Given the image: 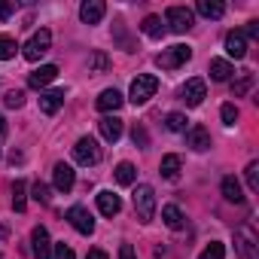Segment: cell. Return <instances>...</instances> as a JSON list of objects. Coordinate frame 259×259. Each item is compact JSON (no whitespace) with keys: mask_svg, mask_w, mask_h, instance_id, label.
Here are the masks:
<instances>
[{"mask_svg":"<svg viewBox=\"0 0 259 259\" xmlns=\"http://www.w3.org/2000/svg\"><path fill=\"white\" fill-rule=\"evenodd\" d=\"M232 73H235V67H232L226 58H210V76H213L217 82H226V79H232Z\"/></svg>","mask_w":259,"mask_h":259,"instance_id":"44dd1931","label":"cell"},{"mask_svg":"<svg viewBox=\"0 0 259 259\" xmlns=\"http://www.w3.org/2000/svg\"><path fill=\"white\" fill-rule=\"evenodd\" d=\"M244 177H247V189L250 192H259V162H250L244 168Z\"/></svg>","mask_w":259,"mask_h":259,"instance_id":"f1b7e54d","label":"cell"},{"mask_svg":"<svg viewBox=\"0 0 259 259\" xmlns=\"http://www.w3.org/2000/svg\"><path fill=\"white\" fill-rule=\"evenodd\" d=\"M156 89H159V79L153 73H138L135 82H132V92H128V101H132L135 107H141V104H147L156 95Z\"/></svg>","mask_w":259,"mask_h":259,"instance_id":"7a4b0ae2","label":"cell"},{"mask_svg":"<svg viewBox=\"0 0 259 259\" xmlns=\"http://www.w3.org/2000/svg\"><path fill=\"white\" fill-rule=\"evenodd\" d=\"M104 13H107V7L101 4V0H85V4L79 7V19H82L85 25H98V22L104 19Z\"/></svg>","mask_w":259,"mask_h":259,"instance_id":"4fadbf2b","label":"cell"},{"mask_svg":"<svg viewBox=\"0 0 259 259\" xmlns=\"http://www.w3.org/2000/svg\"><path fill=\"white\" fill-rule=\"evenodd\" d=\"M52 180H55V189H58V192H70V189H73V183H76V174H73V168H70V165L58 162V165L52 168Z\"/></svg>","mask_w":259,"mask_h":259,"instance_id":"8fae6325","label":"cell"},{"mask_svg":"<svg viewBox=\"0 0 259 259\" xmlns=\"http://www.w3.org/2000/svg\"><path fill=\"white\" fill-rule=\"evenodd\" d=\"M135 177H138V171H135V165H132V162H119V165H116V183L132 186V183H135Z\"/></svg>","mask_w":259,"mask_h":259,"instance_id":"d4e9b609","label":"cell"},{"mask_svg":"<svg viewBox=\"0 0 259 259\" xmlns=\"http://www.w3.org/2000/svg\"><path fill=\"white\" fill-rule=\"evenodd\" d=\"M235 247L241 253V259H259V238L250 226H238L235 232Z\"/></svg>","mask_w":259,"mask_h":259,"instance_id":"3957f363","label":"cell"},{"mask_svg":"<svg viewBox=\"0 0 259 259\" xmlns=\"http://www.w3.org/2000/svg\"><path fill=\"white\" fill-rule=\"evenodd\" d=\"M180 95H183V104H186V107H198V104L207 98V85H204V79L195 76V79H189V82L183 85Z\"/></svg>","mask_w":259,"mask_h":259,"instance_id":"9c48e42d","label":"cell"},{"mask_svg":"<svg viewBox=\"0 0 259 259\" xmlns=\"http://www.w3.org/2000/svg\"><path fill=\"white\" fill-rule=\"evenodd\" d=\"M4 138H7V119L0 116V141H4Z\"/></svg>","mask_w":259,"mask_h":259,"instance_id":"7bdbcfd3","label":"cell"},{"mask_svg":"<svg viewBox=\"0 0 259 259\" xmlns=\"http://www.w3.org/2000/svg\"><path fill=\"white\" fill-rule=\"evenodd\" d=\"M241 34H244V37H253V40H256V37H259V22H250V25H247V31H241Z\"/></svg>","mask_w":259,"mask_h":259,"instance_id":"ab89813d","label":"cell"},{"mask_svg":"<svg viewBox=\"0 0 259 259\" xmlns=\"http://www.w3.org/2000/svg\"><path fill=\"white\" fill-rule=\"evenodd\" d=\"M67 223H70L79 235H92V232H95V220H92V213H89L82 204H73V207L67 210Z\"/></svg>","mask_w":259,"mask_h":259,"instance_id":"ba28073f","label":"cell"},{"mask_svg":"<svg viewBox=\"0 0 259 259\" xmlns=\"http://www.w3.org/2000/svg\"><path fill=\"white\" fill-rule=\"evenodd\" d=\"M165 125H168V132H186V116L183 113H168Z\"/></svg>","mask_w":259,"mask_h":259,"instance_id":"1f68e13d","label":"cell"},{"mask_svg":"<svg viewBox=\"0 0 259 259\" xmlns=\"http://www.w3.org/2000/svg\"><path fill=\"white\" fill-rule=\"evenodd\" d=\"M98 128H101V138L110 141V144H116L122 138V119H116V116H104L98 122Z\"/></svg>","mask_w":259,"mask_h":259,"instance_id":"5bb4252c","label":"cell"},{"mask_svg":"<svg viewBox=\"0 0 259 259\" xmlns=\"http://www.w3.org/2000/svg\"><path fill=\"white\" fill-rule=\"evenodd\" d=\"M31 192H34V198H37L40 204H49V201H52V195H49V186H46V183H34V189H31Z\"/></svg>","mask_w":259,"mask_h":259,"instance_id":"d590c367","label":"cell"},{"mask_svg":"<svg viewBox=\"0 0 259 259\" xmlns=\"http://www.w3.org/2000/svg\"><path fill=\"white\" fill-rule=\"evenodd\" d=\"M198 13H201L204 19H223L226 7L220 4V0H198Z\"/></svg>","mask_w":259,"mask_h":259,"instance_id":"cb8c5ba5","label":"cell"},{"mask_svg":"<svg viewBox=\"0 0 259 259\" xmlns=\"http://www.w3.org/2000/svg\"><path fill=\"white\" fill-rule=\"evenodd\" d=\"M220 116H223V122H226V125H235V122H238V107H235V104H223Z\"/></svg>","mask_w":259,"mask_h":259,"instance_id":"e575fe53","label":"cell"},{"mask_svg":"<svg viewBox=\"0 0 259 259\" xmlns=\"http://www.w3.org/2000/svg\"><path fill=\"white\" fill-rule=\"evenodd\" d=\"M49 46H52V34H49L46 28H40V31L25 43V58H28V61H40V58L49 52Z\"/></svg>","mask_w":259,"mask_h":259,"instance_id":"8992f818","label":"cell"},{"mask_svg":"<svg viewBox=\"0 0 259 259\" xmlns=\"http://www.w3.org/2000/svg\"><path fill=\"white\" fill-rule=\"evenodd\" d=\"M186 147H192L195 153L210 150V135H207V128H204V125H192L189 132H186Z\"/></svg>","mask_w":259,"mask_h":259,"instance_id":"7c38bea8","label":"cell"},{"mask_svg":"<svg viewBox=\"0 0 259 259\" xmlns=\"http://www.w3.org/2000/svg\"><path fill=\"white\" fill-rule=\"evenodd\" d=\"M61 104H64V92H43L40 95V110L46 113V116H55L58 110H61Z\"/></svg>","mask_w":259,"mask_h":259,"instance_id":"d6986e66","label":"cell"},{"mask_svg":"<svg viewBox=\"0 0 259 259\" xmlns=\"http://www.w3.org/2000/svg\"><path fill=\"white\" fill-rule=\"evenodd\" d=\"M89 67H92L95 73H104V70L110 67V58H107L104 52H92V58H89Z\"/></svg>","mask_w":259,"mask_h":259,"instance_id":"d6a6232c","label":"cell"},{"mask_svg":"<svg viewBox=\"0 0 259 259\" xmlns=\"http://www.w3.org/2000/svg\"><path fill=\"white\" fill-rule=\"evenodd\" d=\"M159 174L165 177V180H177L180 177V156H165L162 159V165H159Z\"/></svg>","mask_w":259,"mask_h":259,"instance_id":"603a6c76","label":"cell"},{"mask_svg":"<svg viewBox=\"0 0 259 259\" xmlns=\"http://www.w3.org/2000/svg\"><path fill=\"white\" fill-rule=\"evenodd\" d=\"M132 141H135L138 147H147V144H150V135H147V128H144V125H135V132H132Z\"/></svg>","mask_w":259,"mask_h":259,"instance_id":"8d00e7d4","label":"cell"},{"mask_svg":"<svg viewBox=\"0 0 259 259\" xmlns=\"http://www.w3.org/2000/svg\"><path fill=\"white\" fill-rule=\"evenodd\" d=\"M132 201H135L138 220H141V223H153V217H156V192H153V186H150V183H141V186L135 189Z\"/></svg>","mask_w":259,"mask_h":259,"instance_id":"6da1fadb","label":"cell"},{"mask_svg":"<svg viewBox=\"0 0 259 259\" xmlns=\"http://www.w3.org/2000/svg\"><path fill=\"white\" fill-rule=\"evenodd\" d=\"M52 259H73V250H70L67 244H55V250H52Z\"/></svg>","mask_w":259,"mask_h":259,"instance_id":"74e56055","label":"cell"},{"mask_svg":"<svg viewBox=\"0 0 259 259\" xmlns=\"http://www.w3.org/2000/svg\"><path fill=\"white\" fill-rule=\"evenodd\" d=\"M0 259H4V256H0Z\"/></svg>","mask_w":259,"mask_h":259,"instance_id":"ee69618b","label":"cell"},{"mask_svg":"<svg viewBox=\"0 0 259 259\" xmlns=\"http://www.w3.org/2000/svg\"><path fill=\"white\" fill-rule=\"evenodd\" d=\"M73 159L79 162V165H98L101 162V147H98V141L95 138H79L76 141V147H73Z\"/></svg>","mask_w":259,"mask_h":259,"instance_id":"5b68a950","label":"cell"},{"mask_svg":"<svg viewBox=\"0 0 259 259\" xmlns=\"http://www.w3.org/2000/svg\"><path fill=\"white\" fill-rule=\"evenodd\" d=\"M31 250L37 259H52V244H49V232L43 226H37L31 232Z\"/></svg>","mask_w":259,"mask_h":259,"instance_id":"30bf717a","label":"cell"},{"mask_svg":"<svg viewBox=\"0 0 259 259\" xmlns=\"http://www.w3.org/2000/svg\"><path fill=\"white\" fill-rule=\"evenodd\" d=\"M55 76H58V67H55V64H43V67H37V70L28 76V85H31V89H43V85H49Z\"/></svg>","mask_w":259,"mask_h":259,"instance_id":"9a60e30c","label":"cell"},{"mask_svg":"<svg viewBox=\"0 0 259 259\" xmlns=\"http://www.w3.org/2000/svg\"><path fill=\"white\" fill-rule=\"evenodd\" d=\"M4 104H7L10 110H19V107H25V92H22V89H13V92H7Z\"/></svg>","mask_w":259,"mask_h":259,"instance_id":"836d02e7","label":"cell"},{"mask_svg":"<svg viewBox=\"0 0 259 259\" xmlns=\"http://www.w3.org/2000/svg\"><path fill=\"white\" fill-rule=\"evenodd\" d=\"M13 10H16L13 4H4V0H0V19H10V16H13Z\"/></svg>","mask_w":259,"mask_h":259,"instance_id":"60d3db41","label":"cell"},{"mask_svg":"<svg viewBox=\"0 0 259 259\" xmlns=\"http://www.w3.org/2000/svg\"><path fill=\"white\" fill-rule=\"evenodd\" d=\"M192 58V49L189 46H171V49H162L159 55H156V64L162 67V70H177L180 64H186Z\"/></svg>","mask_w":259,"mask_h":259,"instance_id":"277c9868","label":"cell"},{"mask_svg":"<svg viewBox=\"0 0 259 259\" xmlns=\"http://www.w3.org/2000/svg\"><path fill=\"white\" fill-rule=\"evenodd\" d=\"M16 40L13 37H7V34H0V61H7V58H13L16 55Z\"/></svg>","mask_w":259,"mask_h":259,"instance_id":"f546056e","label":"cell"},{"mask_svg":"<svg viewBox=\"0 0 259 259\" xmlns=\"http://www.w3.org/2000/svg\"><path fill=\"white\" fill-rule=\"evenodd\" d=\"M98 210H101L104 217H116V213L122 210V198L113 195L110 189H104V192H98Z\"/></svg>","mask_w":259,"mask_h":259,"instance_id":"2e32d148","label":"cell"},{"mask_svg":"<svg viewBox=\"0 0 259 259\" xmlns=\"http://www.w3.org/2000/svg\"><path fill=\"white\" fill-rule=\"evenodd\" d=\"M223 195H226V201H232V204H241L244 201V189H241V183L235 180V177H223Z\"/></svg>","mask_w":259,"mask_h":259,"instance_id":"ffe728a7","label":"cell"},{"mask_svg":"<svg viewBox=\"0 0 259 259\" xmlns=\"http://www.w3.org/2000/svg\"><path fill=\"white\" fill-rule=\"evenodd\" d=\"M85 259H107V253H104V250H92Z\"/></svg>","mask_w":259,"mask_h":259,"instance_id":"b9f144b4","label":"cell"},{"mask_svg":"<svg viewBox=\"0 0 259 259\" xmlns=\"http://www.w3.org/2000/svg\"><path fill=\"white\" fill-rule=\"evenodd\" d=\"M165 22L171 25L174 34H186V31L192 28L195 16H192V10H186V7H171V10L165 13Z\"/></svg>","mask_w":259,"mask_h":259,"instance_id":"52a82bcc","label":"cell"},{"mask_svg":"<svg viewBox=\"0 0 259 259\" xmlns=\"http://www.w3.org/2000/svg\"><path fill=\"white\" fill-rule=\"evenodd\" d=\"M122 101H125V98H122L116 89H104V92L98 95V110H101V113H110V110L116 113V110L122 107Z\"/></svg>","mask_w":259,"mask_h":259,"instance_id":"ac0fdd59","label":"cell"},{"mask_svg":"<svg viewBox=\"0 0 259 259\" xmlns=\"http://www.w3.org/2000/svg\"><path fill=\"white\" fill-rule=\"evenodd\" d=\"M25 192H28L25 180H16V186H13V207H16L19 213H22V210H25V204H28V195H25Z\"/></svg>","mask_w":259,"mask_h":259,"instance_id":"4316f807","label":"cell"},{"mask_svg":"<svg viewBox=\"0 0 259 259\" xmlns=\"http://www.w3.org/2000/svg\"><path fill=\"white\" fill-rule=\"evenodd\" d=\"M223 256H226V247H223L220 241H210V244L201 250V256H198V259H223Z\"/></svg>","mask_w":259,"mask_h":259,"instance_id":"4dcf8cb0","label":"cell"},{"mask_svg":"<svg viewBox=\"0 0 259 259\" xmlns=\"http://www.w3.org/2000/svg\"><path fill=\"white\" fill-rule=\"evenodd\" d=\"M162 220H165V226L174 229V232L183 229V223H186V220H183V210H180L177 204H165V207H162Z\"/></svg>","mask_w":259,"mask_h":259,"instance_id":"7402d4cb","label":"cell"},{"mask_svg":"<svg viewBox=\"0 0 259 259\" xmlns=\"http://www.w3.org/2000/svg\"><path fill=\"white\" fill-rule=\"evenodd\" d=\"M141 31H144L147 37L159 40V37L165 34V25H162V19H159V16H147V19H144V25H141Z\"/></svg>","mask_w":259,"mask_h":259,"instance_id":"484cf974","label":"cell"},{"mask_svg":"<svg viewBox=\"0 0 259 259\" xmlns=\"http://www.w3.org/2000/svg\"><path fill=\"white\" fill-rule=\"evenodd\" d=\"M119 259H138V256H135V247H132V244H122V247H119Z\"/></svg>","mask_w":259,"mask_h":259,"instance_id":"f35d334b","label":"cell"},{"mask_svg":"<svg viewBox=\"0 0 259 259\" xmlns=\"http://www.w3.org/2000/svg\"><path fill=\"white\" fill-rule=\"evenodd\" d=\"M253 82H256V76H253V73H241V79H238V82H232V95H235V98L247 95V92L253 89Z\"/></svg>","mask_w":259,"mask_h":259,"instance_id":"83f0119b","label":"cell"},{"mask_svg":"<svg viewBox=\"0 0 259 259\" xmlns=\"http://www.w3.org/2000/svg\"><path fill=\"white\" fill-rule=\"evenodd\" d=\"M226 52H229L232 58H244V55H247V37H244L241 31H229V34H226Z\"/></svg>","mask_w":259,"mask_h":259,"instance_id":"e0dca14e","label":"cell"}]
</instances>
